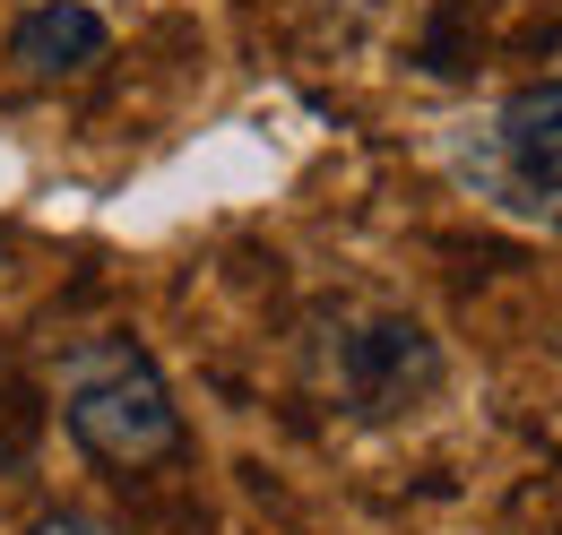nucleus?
<instances>
[{
    "label": "nucleus",
    "instance_id": "1",
    "mask_svg": "<svg viewBox=\"0 0 562 535\" xmlns=\"http://www.w3.org/2000/svg\"><path fill=\"white\" fill-rule=\"evenodd\" d=\"M303 372L347 423H398L450 389L441 337L390 303H321L303 329Z\"/></svg>",
    "mask_w": 562,
    "mask_h": 535
},
{
    "label": "nucleus",
    "instance_id": "2",
    "mask_svg": "<svg viewBox=\"0 0 562 535\" xmlns=\"http://www.w3.org/2000/svg\"><path fill=\"white\" fill-rule=\"evenodd\" d=\"M61 432L113 475L173 467L182 458V406H173L165 363L131 329L78 337L61 354Z\"/></svg>",
    "mask_w": 562,
    "mask_h": 535
},
{
    "label": "nucleus",
    "instance_id": "3",
    "mask_svg": "<svg viewBox=\"0 0 562 535\" xmlns=\"http://www.w3.org/2000/svg\"><path fill=\"white\" fill-rule=\"evenodd\" d=\"M450 173L519 225H562V78H528L485 122H459L441 138Z\"/></svg>",
    "mask_w": 562,
    "mask_h": 535
},
{
    "label": "nucleus",
    "instance_id": "4",
    "mask_svg": "<svg viewBox=\"0 0 562 535\" xmlns=\"http://www.w3.org/2000/svg\"><path fill=\"white\" fill-rule=\"evenodd\" d=\"M104 53H113V26L87 0H35L9 26V61L26 69V78H87Z\"/></svg>",
    "mask_w": 562,
    "mask_h": 535
},
{
    "label": "nucleus",
    "instance_id": "5",
    "mask_svg": "<svg viewBox=\"0 0 562 535\" xmlns=\"http://www.w3.org/2000/svg\"><path fill=\"white\" fill-rule=\"evenodd\" d=\"M26 535H104V527H95L87 510H35V519H26Z\"/></svg>",
    "mask_w": 562,
    "mask_h": 535
}]
</instances>
